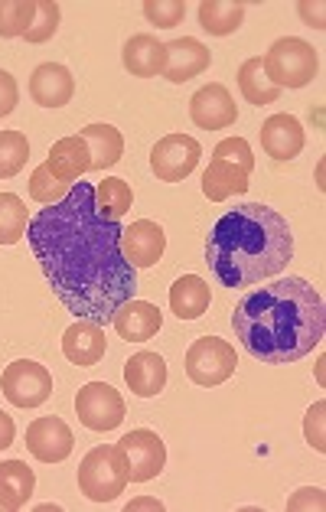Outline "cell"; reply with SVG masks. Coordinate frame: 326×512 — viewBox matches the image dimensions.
Segmentation results:
<instances>
[{
    "label": "cell",
    "mask_w": 326,
    "mask_h": 512,
    "mask_svg": "<svg viewBox=\"0 0 326 512\" xmlns=\"http://www.w3.org/2000/svg\"><path fill=\"white\" fill-rule=\"evenodd\" d=\"M297 10H300V14L307 17V27H317V30H323V4H317V7H310V4H300Z\"/></svg>",
    "instance_id": "obj_39"
},
{
    "label": "cell",
    "mask_w": 326,
    "mask_h": 512,
    "mask_svg": "<svg viewBox=\"0 0 326 512\" xmlns=\"http://www.w3.org/2000/svg\"><path fill=\"white\" fill-rule=\"evenodd\" d=\"M190 118H193L196 128H203V131L232 128V124L238 121V108H235L232 92L219 82L203 85V89L190 98Z\"/></svg>",
    "instance_id": "obj_12"
},
{
    "label": "cell",
    "mask_w": 326,
    "mask_h": 512,
    "mask_svg": "<svg viewBox=\"0 0 326 512\" xmlns=\"http://www.w3.org/2000/svg\"><path fill=\"white\" fill-rule=\"evenodd\" d=\"M20 102V89H17V79L10 76L7 69H0V118H7L10 111L17 108Z\"/></svg>",
    "instance_id": "obj_37"
},
{
    "label": "cell",
    "mask_w": 326,
    "mask_h": 512,
    "mask_svg": "<svg viewBox=\"0 0 326 512\" xmlns=\"http://www.w3.org/2000/svg\"><path fill=\"white\" fill-rule=\"evenodd\" d=\"M163 49H167V69H163V79L173 85L196 79L212 62V53L199 40H193V36H180V40L163 43Z\"/></svg>",
    "instance_id": "obj_14"
},
{
    "label": "cell",
    "mask_w": 326,
    "mask_h": 512,
    "mask_svg": "<svg viewBox=\"0 0 326 512\" xmlns=\"http://www.w3.org/2000/svg\"><path fill=\"white\" fill-rule=\"evenodd\" d=\"M27 203L17 193H0V245H17L27 235Z\"/></svg>",
    "instance_id": "obj_29"
},
{
    "label": "cell",
    "mask_w": 326,
    "mask_h": 512,
    "mask_svg": "<svg viewBox=\"0 0 326 512\" xmlns=\"http://www.w3.org/2000/svg\"><path fill=\"white\" fill-rule=\"evenodd\" d=\"M79 137L89 144V157H92L95 173L111 170L124 157V137L118 128H111V124H89V128L79 131Z\"/></svg>",
    "instance_id": "obj_24"
},
{
    "label": "cell",
    "mask_w": 326,
    "mask_h": 512,
    "mask_svg": "<svg viewBox=\"0 0 326 512\" xmlns=\"http://www.w3.org/2000/svg\"><path fill=\"white\" fill-rule=\"evenodd\" d=\"M261 69L271 85L278 89H304L320 72V59H317V49H313L307 40H297V36H281L274 40L271 49L261 59Z\"/></svg>",
    "instance_id": "obj_4"
},
{
    "label": "cell",
    "mask_w": 326,
    "mask_h": 512,
    "mask_svg": "<svg viewBox=\"0 0 326 512\" xmlns=\"http://www.w3.org/2000/svg\"><path fill=\"white\" fill-rule=\"evenodd\" d=\"M323 506V496H320V490H300V496L297 499H291V509H300V506Z\"/></svg>",
    "instance_id": "obj_40"
},
{
    "label": "cell",
    "mask_w": 326,
    "mask_h": 512,
    "mask_svg": "<svg viewBox=\"0 0 326 512\" xmlns=\"http://www.w3.org/2000/svg\"><path fill=\"white\" fill-rule=\"evenodd\" d=\"M69 190H72V186L66 180H59L56 173L49 170V164L33 170V177H30V196L36 199V203L53 206V203H59V199H66Z\"/></svg>",
    "instance_id": "obj_32"
},
{
    "label": "cell",
    "mask_w": 326,
    "mask_h": 512,
    "mask_svg": "<svg viewBox=\"0 0 326 512\" xmlns=\"http://www.w3.org/2000/svg\"><path fill=\"white\" fill-rule=\"evenodd\" d=\"M14 437H17L14 418H10L7 411H0V451H7V447L14 444Z\"/></svg>",
    "instance_id": "obj_38"
},
{
    "label": "cell",
    "mask_w": 326,
    "mask_h": 512,
    "mask_svg": "<svg viewBox=\"0 0 326 512\" xmlns=\"http://www.w3.org/2000/svg\"><path fill=\"white\" fill-rule=\"evenodd\" d=\"M294 258V232L281 212L265 203L229 209L206 239V265L225 287L261 284Z\"/></svg>",
    "instance_id": "obj_3"
},
{
    "label": "cell",
    "mask_w": 326,
    "mask_h": 512,
    "mask_svg": "<svg viewBox=\"0 0 326 512\" xmlns=\"http://www.w3.org/2000/svg\"><path fill=\"white\" fill-rule=\"evenodd\" d=\"M131 206H134V193H131L128 180L108 177V180H102L95 186V209H98V216H102V219L121 222L131 212Z\"/></svg>",
    "instance_id": "obj_27"
},
{
    "label": "cell",
    "mask_w": 326,
    "mask_h": 512,
    "mask_svg": "<svg viewBox=\"0 0 326 512\" xmlns=\"http://www.w3.org/2000/svg\"><path fill=\"white\" fill-rule=\"evenodd\" d=\"M30 141L23 131H0V180H10L27 167Z\"/></svg>",
    "instance_id": "obj_30"
},
{
    "label": "cell",
    "mask_w": 326,
    "mask_h": 512,
    "mask_svg": "<svg viewBox=\"0 0 326 512\" xmlns=\"http://www.w3.org/2000/svg\"><path fill=\"white\" fill-rule=\"evenodd\" d=\"M212 157H222V160H232V164H238L242 170L252 173L255 167V154H252V144L245 141V137H225L222 144H216V151H212Z\"/></svg>",
    "instance_id": "obj_35"
},
{
    "label": "cell",
    "mask_w": 326,
    "mask_h": 512,
    "mask_svg": "<svg viewBox=\"0 0 326 512\" xmlns=\"http://www.w3.org/2000/svg\"><path fill=\"white\" fill-rule=\"evenodd\" d=\"M128 464L118 444H98L79 464V493L92 503H111L128 490Z\"/></svg>",
    "instance_id": "obj_5"
},
{
    "label": "cell",
    "mask_w": 326,
    "mask_h": 512,
    "mask_svg": "<svg viewBox=\"0 0 326 512\" xmlns=\"http://www.w3.org/2000/svg\"><path fill=\"white\" fill-rule=\"evenodd\" d=\"M49 170L56 173L59 180H66L69 186L79 183V177L92 170V157H89V144L82 141L79 134L72 137H62L53 147H49Z\"/></svg>",
    "instance_id": "obj_21"
},
{
    "label": "cell",
    "mask_w": 326,
    "mask_h": 512,
    "mask_svg": "<svg viewBox=\"0 0 326 512\" xmlns=\"http://www.w3.org/2000/svg\"><path fill=\"white\" fill-rule=\"evenodd\" d=\"M30 95L40 108H62L72 102L75 95V79L66 66L59 62H43V66L33 69L30 76Z\"/></svg>",
    "instance_id": "obj_16"
},
{
    "label": "cell",
    "mask_w": 326,
    "mask_h": 512,
    "mask_svg": "<svg viewBox=\"0 0 326 512\" xmlns=\"http://www.w3.org/2000/svg\"><path fill=\"white\" fill-rule=\"evenodd\" d=\"M75 447L72 428L56 415L36 418L27 428V451L40 460V464H62Z\"/></svg>",
    "instance_id": "obj_11"
},
{
    "label": "cell",
    "mask_w": 326,
    "mask_h": 512,
    "mask_svg": "<svg viewBox=\"0 0 326 512\" xmlns=\"http://www.w3.org/2000/svg\"><path fill=\"white\" fill-rule=\"evenodd\" d=\"M238 89H242L245 102H252L255 108L261 105H274L281 98V89L278 85H271L265 69H261V56L242 62V69H238Z\"/></svg>",
    "instance_id": "obj_28"
},
{
    "label": "cell",
    "mask_w": 326,
    "mask_h": 512,
    "mask_svg": "<svg viewBox=\"0 0 326 512\" xmlns=\"http://www.w3.org/2000/svg\"><path fill=\"white\" fill-rule=\"evenodd\" d=\"M118 447L124 454V464H128L131 483L154 480V477H160V470L167 467V444L160 441L157 431H147V428L128 431L118 441Z\"/></svg>",
    "instance_id": "obj_10"
},
{
    "label": "cell",
    "mask_w": 326,
    "mask_h": 512,
    "mask_svg": "<svg viewBox=\"0 0 326 512\" xmlns=\"http://www.w3.org/2000/svg\"><path fill=\"white\" fill-rule=\"evenodd\" d=\"M111 327L121 336L124 343H147L150 336H157L163 327V314L147 301H131L121 304L111 317Z\"/></svg>",
    "instance_id": "obj_17"
},
{
    "label": "cell",
    "mask_w": 326,
    "mask_h": 512,
    "mask_svg": "<svg viewBox=\"0 0 326 512\" xmlns=\"http://www.w3.org/2000/svg\"><path fill=\"white\" fill-rule=\"evenodd\" d=\"M235 366H238L235 346L219 340V336H199L186 349V376L199 389H216V385L229 382L235 376Z\"/></svg>",
    "instance_id": "obj_6"
},
{
    "label": "cell",
    "mask_w": 326,
    "mask_h": 512,
    "mask_svg": "<svg viewBox=\"0 0 326 512\" xmlns=\"http://www.w3.org/2000/svg\"><path fill=\"white\" fill-rule=\"evenodd\" d=\"M62 353L72 366H95L108 353L105 327L92 320H75L72 327L62 333Z\"/></svg>",
    "instance_id": "obj_15"
},
{
    "label": "cell",
    "mask_w": 326,
    "mask_h": 512,
    "mask_svg": "<svg viewBox=\"0 0 326 512\" xmlns=\"http://www.w3.org/2000/svg\"><path fill=\"white\" fill-rule=\"evenodd\" d=\"M36 490L33 470L23 460H4L0 464V512H17L30 503Z\"/></svg>",
    "instance_id": "obj_23"
},
{
    "label": "cell",
    "mask_w": 326,
    "mask_h": 512,
    "mask_svg": "<svg viewBox=\"0 0 326 512\" xmlns=\"http://www.w3.org/2000/svg\"><path fill=\"white\" fill-rule=\"evenodd\" d=\"M232 330L248 356L265 366H287L320 346L326 330L323 297L304 278L261 284L232 310Z\"/></svg>",
    "instance_id": "obj_2"
},
{
    "label": "cell",
    "mask_w": 326,
    "mask_h": 512,
    "mask_svg": "<svg viewBox=\"0 0 326 512\" xmlns=\"http://www.w3.org/2000/svg\"><path fill=\"white\" fill-rule=\"evenodd\" d=\"M0 392L14 408H40L53 395V376L33 359L7 362V369L0 372Z\"/></svg>",
    "instance_id": "obj_7"
},
{
    "label": "cell",
    "mask_w": 326,
    "mask_h": 512,
    "mask_svg": "<svg viewBox=\"0 0 326 512\" xmlns=\"http://www.w3.org/2000/svg\"><path fill=\"white\" fill-rule=\"evenodd\" d=\"M199 154H203V147H199L196 137L167 134V137H160L154 144V151H150V170H154V177L163 183H180L196 170Z\"/></svg>",
    "instance_id": "obj_9"
},
{
    "label": "cell",
    "mask_w": 326,
    "mask_h": 512,
    "mask_svg": "<svg viewBox=\"0 0 326 512\" xmlns=\"http://www.w3.org/2000/svg\"><path fill=\"white\" fill-rule=\"evenodd\" d=\"M209 301H212L209 284L199 274H183L170 287V310L180 320H199L209 310Z\"/></svg>",
    "instance_id": "obj_25"
},
{
    "label": "cell",
    "mask_w": 326,
    "mask_h": 512,
    "mask_svg": "<svg viewBox=\"0 0 326 512\" xmlns=\"http://www.w3.org/2000/svg\"><path fill=\"white\" fill-rule=\"evenodd\" d=\"M304 128L294 115H271L261 124V147L274 160H294L304 151Z\"/></svg>",
    "instance_id": "obj_19"
},
{
    "label": "cell",
    "mask_w": 326,
    "mask_h": 512,
    "mask_svg": "<svg viewBox=\"0 0 326 512\" xmlns=\"http://www.w3.org/2000/svg\"><path fill=\"white\" fill-rule=\"evenodd\" d=\"M124 382H128V389L137 395V398H154L163 392V385H167V362H163L160 353H137L128 359V366H124Z\"/></svg>",
    "instance_id": "obj_22"
},
{
    "label": "cell",
    "mask_w": 326,
    "mask_h": 512,
    "mask_svg": "<svg viewBox=\"0 0 326 512\" xmlns=\"http://www.w3.org/2000/svg\"><path fill=\"white\" fill-rule=\"evenodd\" d=\"M248 177H252V173L232 164V160L212 157L203 173V193L209 203H225V199L248 193Z\"/></svg>",
    "instance_id": "obj_20"
},
{
    "label": "cell",
    "mask_w": 326,
    "mask_h": 512,
    "mask_svg": "<svg viewBox=\"0 0 326 512\" xmlns=\"http://www.w3.org/2000/svg\"><path fill=\"white\" fill-rule=\"evenodd\" d=\"M36 17V0H0V36L17 40L30 30Z\"/></svg>",
    "instance_id": "obj_31"
},
{
    "label": "cell",
    "mask_w": 326,
    "mask_h": 512,
    "mask_svg": "<svg viewBox=\"0 0 326 512\" xmlns=\"http://www.w3.org/2000/svg\"><path fill=\"white\" fill-rule=\"evenodd\" d=\"M59 17H62V10H59L56 0H36V17L30 23V30L23 33V40H27V43L53 40L56 30H59Z\"/></svg>",
    "instance_id": "obj_33"
},
{
    "label": "cell",
    "mask_w": 326,
    "mask_h": 512,
    "mask_svg": "<svg viewBox=\"0 0 326 512\" xmlns=\"http://www.w3.org/2000/svg\"><path fill=\"white\" fill-rule=\"evenodd\" d=\"M121 62H124V69H128L131 76L154 79V76H163V69H167V49H163V43L157 40V36L137 33V36H131L128 43H124Z\"/></svg>",
    "instance_id": "obj_18"
},
{
    "label": "cell",
    "mask_w": 326,
    "mask_h": 512,
    "mask_svg": "<svg viewBox=\"0 0 326 512\" xmlns=\"http://www.w3.org/2000/svg\"><path fill=\"white\" fill-rule=\"evenodd\" d=\"M121 222L95 209V186L79 180L66 199L30 216L27 242L59 304L75 320L111 323L137 291V271L121 255Z\"/></svg>",
    "instance_id": "obj_1"
},
{
    "label": "cell",
    "mask_w": 326,
    "mask_h": 512,
    "mask_svg": "<svg viewBox=\"0 0 326 512\" xmlns=\"http://www.w3.org/2000/svg\"><path fill=\"white\" fill-rule=\"evenodd\" d=\"M167 252V232L157 222L137 219L128 229L121 232V255L128 258V265L137 268H154L157 261Z\"/></svg>",
    "instance_id": "obj_13"
},
{
    "label": "cell",
    "mask_w": 326,
    "mask_h": 512,
    "mask_svg": "<svg viewBox=\"0 0 326 512\" xmlns=\"http://www.w3.org/2000/svg\"><path fill=\"white\" fill-rule=\"evenodd\" d=\"M144 17L160 30H173L186 17V4L183 0H147Z\"/></svg>",
    "instance_id": "obj_34"
},
{
    "label": "cell",
    "mask_w": 326,
    "mask_h": 512,
    "mask_svg": "<svg viewBox=\"0 0 326 512\" xmlns=\"http://www.w3.org/2000/svg\"><path fill=\"white\" fill-rule=\"evenodd\" d=\"M75 415L85 424L89 431H115L118 424L128 415V408H124V398L115 385L108 382H89L82 385L79 395H75Z\"/></svg>",
    "instance_id": "obj_8"
},
{
    "label": "cell",
    "mask_w": 326,
    "mask_h": 512,
    "mask_svg": "<svg viewBox=\"0 0 326 512\" xmlns=\"http://www.w3.org/2000/svg\"><path fill=\"white\" fill-rule=\"evenodd\" d=\"M323 411H326V405H323V402L310 405L307 421H304V434H307V441H310L313 451H320V454L326 451V441H323Z\"/></svg>",
    "instance_id": "obj_36"
},
{
    "label": "cell",
    "mask_w": 326,
    "mask_h": 512,
    "mask_svg": "<svg viewBox=\"0 0 326 512\" xmlns=\"http://www.w3.org/2000/svg\"><path fill=\"white\" fill-rule=\"evenodd\" d=\"M196 14H199V27L209 36H229L242 27L245 4H238V0H203Z\"/></svg>",
    "instance_id": "obj_26"
},
{
    "label": "cell",
    "mask_w": 326,
    "mask_h": 512,
    "mask_svg": "<svg viewBox=\"0 0 326 512\" xmlns=\"http://www.w3.org/2000/svg\"><path fill=\"white\" fill-rule=\"evenodd\" d=\"M131 509H163V503H160V499H137V503L128 506V512Z\"/></svg>",
    "instance_id": "obj_41"
}]
</instances>
